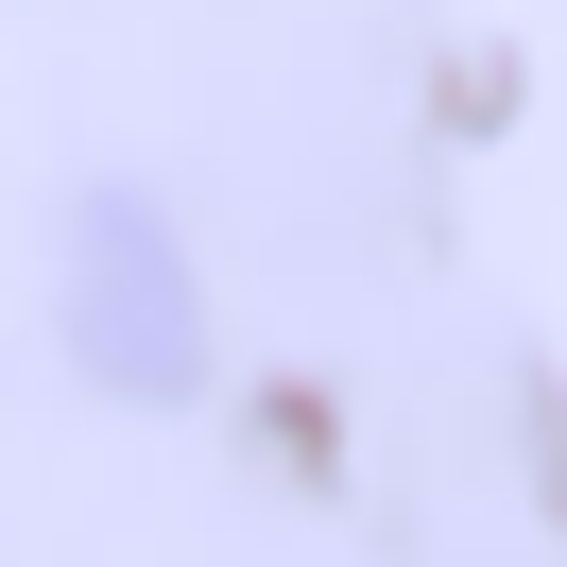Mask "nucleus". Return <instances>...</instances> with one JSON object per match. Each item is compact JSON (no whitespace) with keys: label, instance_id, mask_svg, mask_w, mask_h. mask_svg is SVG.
Instances as JSON below:
<instances>
[{"label":"nucleus","instance_id":"1","mask_svg":"<svg viewBox=\"0 0 567 567\" xmlns=\"http://www.w3.org/2000/svg\"><path fill=\"white\" fill-rule=\"evenodd\" d=\"M70 344L104 361V379H138V395H189V361H207V292H189V258H173L155 207H86V224H70Z\"/></svg>","mask_w":567,"mask_h":567}]
</instances>
